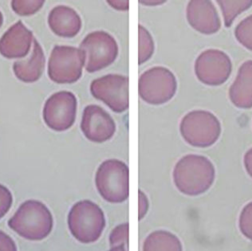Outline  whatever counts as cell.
Wrapping results in <instances>:
<instances>
[{
  "label": "cell",
  "instance_id": "6da1fadb",
  "mask_svg": "<svg viewBox=\"0 0 252 251\" xmlns=\"http://www.w3.org/2000/svg\"><path fill=\"white\" fill-rule=\"evenodd\" d=\"M8 225L24 239L40 241L51 234L54 220L50 210L42 202L28 200L19 207Z\"/></svg>",
  "mask_w": 252,
  "mask_h": 251
},
{
  "label": "cell",
  "instance_id": "7a4b0ae2",
  "mask_svg": "<svg viewBox=\"0 0 252 251\" xmlns=\"http://www.w3.org/2000/svg\"><path fill=\"white\" fill-rule=\"evenodd\" d=\"M68 226L78 242L84 244L95 243L101 238L105 227L103 211L92 201H79L69 211Z\"/></svg>",
  "mask_w": 252,
  "mask_h": 251
},
{
  "label": "cell",
  "instance_id": "3957f363",
  "mask_svg": "<svg viewBox=\"0 0 252 251\" xmlns=\"http://www.w3.org/2000/svg\"><path fill=\"white\" fill-rule=\"evenodd\" d=\"M95 184L103 199L111 203H123L129 195V170L126 163L106 159L95 175Z\"/></svg>",
  "mask_w": 252,
  "mask_h": 251
},
{
  "label": "cell",
  "instance_id": "277c9868",
  "mask_svg": "<svg viewBox=\"0 0 252 251\" xmlns=\"http://www.w3.org/2000/svg\"><path fill=\"white\" fill-rule=\"evenodd\" d=\"M86 55L70 46H55L48 63L49 78L58 84H71L80 79Z\"/></svg>",
  "mask_w": 252,
  "mask_h": 251
},
{
  "label": "cell",
  "instance_id": "5b68a950",
  "mask_svg": "<svg viewBox=\"0 0 252 251\" xmlns=\"http://www.w3.org/2000/svg\"><path fill=\"white\" fill-rule=\"evenodd\" d=\"M177 87L174 74L166 67H152L139 78V95L151 105L168 102L174 96Z\"/></svg>",
  "mask_w": 252,
  "mask_h": 251
},
{
  "label": "cell",
  "instance_id": "8992f818",
  "mask_svg": "<svg viewBox=\"0 0 252 251\" xmlns=\"http://www.w3.org/2000/svg\"><path fill=\"white\" fill-rule=\"evenodd\" d=\"M86 55L85 67L89 73L99 71L111 65L118 55V44L115 38L104 31L88 33L79 45Z\"/></svg>",
  "mask_w": 252,
  "mask_h": 251
},
{
  "label": "cell",
  "instance_id": "52a82bcc",
  "mask_svg": "<svg viewBox=\"0 0 252 251\" xmlns=\"http://www.w3.org/2000/svg\"><path fill=\"white\" fill-rule=\"evenodd\" d=\"M91 92L95 98L107 105L113 111L122 113L128 109V78L120 74H107L91 82Z\"/></svg>",
  "mask_w": 252,
  "mask_h": 251
},
{
  "label": "cell",
  "instance_id": "ba28073f",
  "mask_svg": "<svg viewBox=\"0 0 252 251\" xmlns=\"http://www.w3.org/2000/svg\"><path fill=\"white\" fill-rule=\"evenodd\" d=\"M77 98L73 93L60 91L51 95L43 108V119L51 129L63 132L71 128L77 114Z\"/></svg>",
  "mask_w": 252,
  "mask_h": 251
},
{
  "label": "cell",
  "instance_id": "9c48e42d",
  "mask_svg": "<svg viewBox=\"0 0 252 251\" xmlns=\"http://www.w3.org/2000/svg\"><path fill=\"white\" fill-rule=\"evenodd\" d=\"M206 160L201 157L188 156L181 159L173 171L175 184L181 192L195 195L206 188Z\"/></svg>",
  "mask_w": 252,
  "mask_h": 251
},
{
  "label": "cell",
  "instance_id": "30bf717a",
  "mask_svg": "<svg viewBox=\"0 0 252 251\" xmlns=\"http://www.w3.org/2000/svg\"><path fill=\"white\" fill-rule=\"evenodd\" d=\"M81 129L89 140L103 143L114 136L116 124L113 117L101 106L89 105L82 114Z\"/></svg>",
  "mask_w": 252,
  "mask_h": 251
},
{
  "label": "cell",
  "instance_id": "8fae6325",
  "mask_svg": "<svg viewBox=\"0 0 252 251\" xmlns=\"http://www.w3.org/2000/svg\"><path fill=\"white\" fill-rule=\"evenodd\" d=\"M34 38L32 32L19 21L0 38V54L6 59L23 58L29 52Z\"/></svg>",
  "mask_w": 252,
  "mask_h": 251
},
{
  "label": "cell",
  "instance_id": "7c38bea8",
  "mask_svg": "<svg viewBox=\"0 0 252 251\" xmlns=\"http://www.w3.org/2000/svg\"><path fill=\"white\" fill-rule=\"evenodd\" d=\"M48 24L55 34L64 38H73L82 28V19L74 9L67 6H57L49 14Z\"/></svg>",
  "mask_w": 252,
  "mask_h": 251
},
{
  "label": "cell",
  "instance_id": "4fadbf2b",
  "mask_svg": "<svg viewBox=\"0 0 252 251\" xmlns=\"http://www.w3.org/2000/svg\"><path fill=\"white\" fill-rule=\"evenodd\" d=\"M45 55L42 46L34 38L33 49L29 59L25 61L16 62L13 70L18 79L22 82H34L41 78L45 67Z\"/></svg>",
  "mask_w": 252,
  "mask_h": 251
},
{
  "label": "cell",
  "instance_id": "5bb4252c",
  "mask_svg": "<svg viewBox=\"0 0 252 251\" xmlns=\"http://www.w3.org/2000/svg\"><path fill=\"white\" fill-rule=\"evenodd\" d=\"M143 251H182L181 242L168 230H156L149 234L143 244Z\"/></svg>",
  "mask_w": 252,
  "mask_h": 251
},
{
  "label": "cell",
  "instance_id": "9a60e30c",
  "mask_svg": "<svg viewBox=\"0 0 252 251\" xmlns=\"http://www.w3.org/2000/svg\"><path fill=\"white\" fill-rule=\"evenodd\" d=\"M139 65H142L144 63L151 59L154 55V39L151 34L143 26L139 25Z\"/></svg>",
  "mask_w": 252,
  "mask_h": 251
},
{
  "label": "cell",
  "instance_id": "2e32d148",
  "mask_svg": "<svg viewBox=\"0 0 252 251\" xmlns=\"http://www.w3.org/2000/svg\"><path fill=\"white\" fill-rule=\"evenodd\" d=\"M44 1H12L11 6L17 15L27 16L35 14L44 4Z\"/></svg>",
  "mask_w": 252,
  "mask_h": 251
},
{
  "label": "cell",
  "instance_id": "e0dca14e",
  "mask_svg": "<svg viewBox=\"0 0 252 251\" xmlns=\"http://www.w3.org/2000/svg\"><path fill=\"white\" fill-rule=\"evenodd\" d=\"M109 243L112 247H121L128 245V223L118 225L112 230L109 235Z\"/></svg>",
  "mask_w": 252,
  "mask_h": 251
},
{
  "label": "cell",
  "instance_id": "ac0fdd59",
  "mask_svg": "<svg viewBox=\"0 0 252 251\" xmlns=\"http://www.w3.org/2000/svg\"><path fill=\"white\" fill-rule=\"evenodd\" d=\"M12 195L6 187L0 184V219L7 213L12 204Z\"/></svg>",
  "mask_w": 252,
  "mask_h": 251
},
{
  "label": "cell",
  "instance_id": "d6986e66",
  "mask_svg": "<svg viewBox=\"0 0 252 251\" xmlns=\"http://www.w3.org/2000/svg\"><path fill=\"white\" fill-rule=\"evenodd\" d=\"M0 251H17L14 241L2 231H0Z\"/></svg>",
  "mask_w": 252,
  "mask_h": 251
},
{
  "label": "cell",
  "instance_id": "ffe728a7",
  "mask_svg": "<svg viewBox=\"0 0 252 251\" xmlns=\"http://www.w3.org/2000/svg\"><path fill=\"white\" fill-rule=\"evenodd\" d=\"M149 202L147 195L142 190H139V220H143L149 211Z\"/></svg>",
  "mask_w": 252,
  "mask_h": 251
},
{
  "label": "cell",
  "instance_id": "44dd1931",
  "mask_svg": "<svg viewBox=\"0 0 252 251\" xmlns=\"http://www.w3.org/2000/svg\"><path fill=\"white\" fill-rule=\"evenodd\" d=\"M108 4L119 11H126L129 8V1H119V0H112L107 1Z\"/></svg>",
  "mask_w": 252,
  "mask_h": 251
},
{
  "label": "cell",
  "instance_id": "7402d4cb",
  "mask_svg": "<svg viewBox=\"0 0 252 251\" xmlns=\"http://www.w3.org/2000/svg\"><path fill=\"white\" fill-rule=\"evenodd\" d=\"M140 2L142 3V4L154 6V5L162 4V3L165 2V1H159V0H154V1H151V0H145V1H143V0H141Z\"/></svg>",
  "mask_w": 252,
  "mask_h": 251
},
{
  "label": "cell",
  "instance_id": "603a6c76",
  "mask_svg": "<svg viewBox=\"0 0 252 251\" xmlns=\"http://www.w3.org/2000/svg\"><path fill=\"white\" fill-rule=\"evenodd\" d=\"M109 251H126V247L121 246V247H112Z\"/></svg>",
  "mask_w": 252,
  "mask_h": 251
},
{
  "label": "cell",
  "instance_id": "cb8c5ba5",
  "mask_svg": "<svg viewBox=\"0 0 252 251\" xmlns=\"http://www.w3.org/2000/svg\"><path fill=\"white\" fill-rule=\"evenodd\" d=\"M2 22H3V18H2V13L0 11V28H1V26H2Z\"/></svg>",
  "mask_w": 252,
  "mask_h": 251
}]
</instances>
